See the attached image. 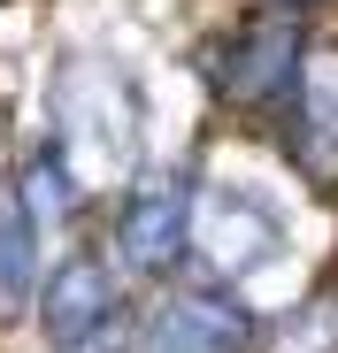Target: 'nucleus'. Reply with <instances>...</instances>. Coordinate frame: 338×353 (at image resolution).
<instances>
[{
  "mask_svg": "<svg viewBox=\"0 0 338 353\" xmlns=\"http://www.w3.org/2000/svg\"><path fill=\"white\" fill-rule=\"evenodd\" d=\"M185 261H192V176L185 169H139L116 200V269L177 276Z\"/></svg>",
  "mask_w": 338,
  "mask_h": 353,
  "instance_id": "nucleus-4",
  "label": "nucleus"
},
{
  "mask_svg": "<svg viewBox=\"0 0 338 353\" xmlns=\"http://www.w3.org/2000/svg\"><path fill=\"white\" fill-rule=\"evenodd\" d=\"M31 276H39V223L23 215L16 192H0V315L31 300Z\"/></svg>",
  "mask_w": 338,
  "mask_h": 353,
  "instance_id": "nucleus-8",
  "label": "nucleus"
},
{
  "mask_svg": "<svg viewBox=\"0 0 338 353\" xmlns=\"http://www.w3.org/2000/svg\"><path fill=\"white\" fill-rule=\"evenodd\" d=\"M277 8H315V0H277Z\"/></svg>",
  "mask_w": 338,
  "mask_h": 353,
  "instance_id": "nucleus-11",
  "label": "nucleus"
},
{
  "mask_svg": "<svg viewBox=\"0 0 338 353\" xmlns=\"http://www.w3.org/2000/svg\"><path fill=\"white\" fill-rule=\"evenodd\" d=\"M285 154L308 185L338 176V46H308L285 92Z\"/></svg>",
  "mask_w": 338,
  "mask_h": 353,
  "instance_id": "nucleus-7",
  "label": "nucleus"
},
{
  "mask_svg": "<svg viewBox=\"0 0 338 353\" xmlns=\"http://www.w3.org/2000/svg\"><path fill=\"white\" fill-rule=\"evenodd\" d=\"M16 200H23V215L39 223V239H46L54 223H70V215H77V200H85V192L70 185V169L54 161V146H39V154H31V169H23V185H16Z\"/></svg>",
  "mask_w": 338,
  "mask_h": 353,
  "instance_id": "nucleus-9",
  "label": "nucleus"
},
{
  "mask_svg": "<svg viewBox=\"0 0 338 353\" xmlns=\"http://www.w3.org/2000/svg\"><path fill=\"white\" fill-rule=\"evenodd\" d=\"M254 345H261V323L223 284L169 292L154 307V323H146V353H254Z\"/></svg>",
  "mask_w": 338,
  "mask_h": 353,
  "instance_id": "nucleus-6",
  "label": "nucleus"
},
{
  "mask_svg": "<svg viewBox=\"0 0 338 353\" xmlns=\"http://www.w3.org/2000/svg\"><path fill=\"white\" fill-rule=\"evenodd\" d=\"M269 353H338V292H315L285 315V330L269 338Z\"/></svg>",
  "mask_w": 338,
  "mask_h": 353,
  "instance_id": "nucleus-10",
  "label": "nucleus"
},
{
  "mask_svg": "<svg viewBox=\"0 0 338 353\" xmlns=\"http://www.w3.org/2000/svg\"><path fill=\"white\" fill-rule=\"evenodd\" d=\"M54 161L70 169L77 192L131 185L139 169V85L108 54H70L54 77Z\"/></svg>",
  "mask_w": 338,
  "mask_h": 353,
  "instance_id": "nucleus-1",
  "label": "nucleus"
},
{
  "mask_svg": "<svg viewBox=\"0 0 338 353\" xmlns=\"http://www.w3.org/2000/svg\"><path fill=\"white\" fill-rule=\"evenodd\" d=\"M39 330L62 345V353H123L131 345V307H123V284L100 254H70L54 261L39 284Z\"/></svg>",
  "mask_w": 338,
  "mask_h": 353,
  "instance_id": "nucleus-3",
  "label": "nucleus"
},
{
  "mask_svg": "<svg viewBox=\"0 0 338 353\" xmlns=\"http://www.w3.org/2000/svg\"><path fill=\"white\" fill-rule=\"evenodd\" d=\"M300 54H308V23L300 8H277V0H261V8H246L231 31H215L200 46V77L223 108H285L292 77H300Z\"/></svg>",
  "mask_w": 338,
  "mask_h": 353,
  "instance_id": "nucleus-2",
  "label": "nucleus"
},
{
  "mask_svg": "<svg viewBox=\"0 0 338 353\" xmlns=\"http://www.w3.org/2000/svg\"><path fill=\"white\" fill-rule=\"evenodd\" d=\"M285 254V215L246 185H208L192 192V261L208 269V284L231 292L239 276H254L261 261Z\"/></svg>",
  "mask_w": 338,
  "mask_h": 353,
  "instance_id": "nucleus-5",
  "label": "nucleus"
}]
</instances>
